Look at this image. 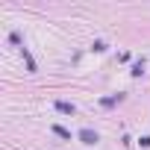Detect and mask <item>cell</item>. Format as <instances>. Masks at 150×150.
<instances>
[{
    "label": "cell",
    "instance_id": "5b68a950",
    "mask_svg": "<svg viewBox=\"0 0 150 150\" xmlns=\"http://www.w3.org/2000/svg\"><path fill=\"white\" fill-rule=\"evenodd\" d=\"M141 71H144V62H135V65H132V74H135V77H141Z\"/></svg>",
    "mask_w": 150,
    "mask_h": 150
},
{
    "label": "cell",
    "instance_id": "277c9868",
    "mask_svg": "<svg viewBox=\"0 0 150 150\" xmlns=\"http://www.w3.org/2000/svg\"><path fill=\"white\" fill-rule=\"evenodd\" d=\"M21 53H24V59H27V68H30V71H35V62H33V56L27 53V47H21Z\"/></svg>",
    "mask_w": 150,
    "mask_h": 150
},
{
    "label": "cell",
    "instance_id": "6da1fadb",
    "mask_svg": "<svg viewBox=\"0 0 150 150\" xmlns=\"http://www.w3.org/2000/svg\"><path fill=\"white\" fill-rule=\"evenodd\" d=\"M80 141H83V144H97L100 138H97V132H94V129H88V127H86V129H80Z\"/></svg>",
    "mask_w": 150,
    "mask_h": 150
},
{
    "label": "cell",
    "instance_id": "7a4b0ae2",
    "mask_svg": "<svg viewBox=\"0 0 150 150\" xmlns=\"http://www.w3.org/2000/svg\"><path fill=\"white\" fill-rule=\"evenodd\" d=\"M56 109L62 112V115H74L77 109H74V103H68V100H56Z\"/></svg>",
    "mask_w": 150,
    "mask_h": 150
},
{
    "label": "cell",
    "instance_id": "3957f363",
    "mask_svg": "<svg viewBox=\"0 0 150 150\" xmlns=\"http://www.w3.org/2000/svg\"><path fill=\"white\" fill-rule=\"evenodd\" d=\"M53 132H56L59 138H71V132H68L65 127H59V124H53Z\"/></svg>",
    "mask_w": 150,
    "mask_h": 150
}]
</instances>
